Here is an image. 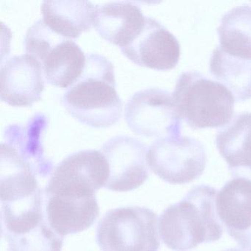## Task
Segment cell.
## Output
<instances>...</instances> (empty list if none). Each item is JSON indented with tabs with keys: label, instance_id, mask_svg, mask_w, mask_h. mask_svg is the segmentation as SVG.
<instances>
[{
	"label": "cell",
	"instance_id": "1",
	"mask_svg": "<svg viewBox=\"0 0 251 251\" xmlns=\"http://www.w3.org/2000/svg\"><path fill=\"white\" fill-rule=\"evenodd\" d=\"M61 102L83 124L98 128L115 124L121 117L123 102L116 91L112 63L99 54H87L81 76L66 91Z\"/></svg>",
	"mask_w": 251,
	"mask_h": 251
},
{
	"label": "cell",
	"instance_id": "2",
	"mask_svg": "<svg viewBox=\"0 0 251 251\" xmlns=\"http://www.w3.org/2000/svg\"><path fill=\"white\" fill-rule=\"evenodd\" d=\"M217 191L208 185L192 188L182 201L169 206L159 218L163 242L175 251H188L223 236L216 208Z\"/></svg>",
	"mask_w": 251,
	"mask_h": 251
},
{
	"label": "cell",
	"instance_id": "3",
	"mask_svg": "<svg viewBox=\"0 0 251 251\" xmlns=\"http://www.w3.org/2000/svg\"><path fill=\"white\" fill-rule=\"evenodd\" d=\"M173 96L180 118L191 128L224 127L233 118V93L198 72L182 73Z\"/></svg>",
	"mask_w": 251,
	"mask_h": 251
},
{
	"label": "cell",
	"instance_id": "4",
	"mask_svg": "<svg viewBox=\"0 0 251 251\" xmlns=\"http://www.w3.org/2000/svg\"><path fill=\"white\" fill-rule=\"evenodd\" d=\"M25 46L27 54L42 66L50 84L69 89L80 78L84 70L86 55L81 48L74 41L57 34L43 20L28 29Z\"/></svg>",
	"mask_w": 251,
	"mask_h": 251
},
{
	"label": "cell",
	"instance_id": "5",
	"mask_svg": "<svg viewBox=\"0 0 251 251\" xmlns=\"http://www.w3.org/2000/svg\"><path fill=\"white\" fill-rule=\"evenodd\" d=\"M157 220L156 214L145 207L111 210L98 223L97 243L102 251H158Z\"/></svg>",
	"mask_w": 251,
	"mask_h": 251
},
{
	"label": "cell",
	"instance_id": "6",
	"mask_svg": "<svg viewBox=\"0 0 251 251\" xmlns=\"http://www.w3.org/2000/svg\"><path fill=\"white\" fill-rule=\"evenodd\" d=\"M126 123L132 131L145 137H180L182 123L173 94L150 88L130 97L125 108Z\"/></svg>",
	"mask_w": 251,
	"mask_h": 251
},
{
	"label": "cell",
	"instance_id": "7",
	"mask_svg": "<svg viewBox=\"0 0 251 251\" xmlns=\"http://www.w3.org/2000/svg\"><path fill=\"white\" fill-rule=\"evenodd\" d=\"M206 163L202 144L188 136L158 139L147 151L150 168L171 184H185L201 177Z\"/></svg>",
	"mask_w": 251,
	"mask_h": 251
},
{
	"label": "cell",
	"instance_id": "8",
	"mask_svg": "<svg viewBox=\"0 0 251 251\" xmlns=\"http://www.w3.org/2000/svg\"><path fill=\"white\" fill-rule=\"evenodd\" d=\"M101 152L109 165L106 189L120 192L134 190L149 177L146 147L138 139L115 136L104 144Z\"/></svg>",
	"mask_w": 251,
	"mask_h": 251
},
{
	"label": "cell",
	"instance_id": "9",
	"mask_svg": "<svg viewBox=\"0 0 251 251\" xmlns=\"http://www.w3.org/2000/svg\"><path fill=\"white\" fill-rule=\"evenodd\" d=\"M109 165L101 151L85 150L64 158L53 170L47 189L95 194L105 187Z\"/></svg>",
	"mask_w": 251,
	"mask_h": 251
},
{
	"label": "cell",
	"instance_id": "10",
	"mask_svg": "<svg viewBox=\"0 0 251 251\" xmlns=\"http://www.w3.org/2000/svg\"><path fill=\"white\" fill-rule=\"evenodd\" d=\"M121 51L138 65L162 71L174 69L180 56L177 39L167 27L151 17H146L142 31Z\"/></svg>",
	"mask_w": 251,
	"mask_h": 251
},
{
	"label": "cell",
	"instance_id": "11",
	"mask_svg": "<svg viewBox=\"0 0 251 251\" xmlns=\"http://www.w3.org/2000/svg\"><path fill=\"white\" fill-rule=\"evenodd\" d=\"M43 70L29 54L16 55L1 66V100L12 106H31L45 89Z\"/></svg>",
	"mask_w": 251,
	"mask_h": 251
},
{
	"label": "cell",
	"instance_id": "12",
	"mask_svg": "<svg viewBox=\"0 0 251 251\" xmlns=\"http://www.w3.org/2000/svg\"><path fill=\"white\" fill-rule=\"evenodd\" d=\"M217 215L241 248L251 251V180L233 178L216 197Z\"/></svg>",
	"mask_w": 251,
	"mask_h": 251
},
{
	"label": "cell",
	"instance_id": "13",
	"mask_svg": "<svg viewBox=\"0 0 251 251\" xmlns=\"http://www.w3.org/2000/svg\"><path fill=\"white\" fill-rule=\"evenodd\" d=\"M145 20L133 2H111L96 6L93 25L101 37L122 49L137 37Z\"/></svg>",
	"mask_w": 251,
	"mask_h": 251
},
{
	"label": "cell",
	"instance_id": "14",
	"mask_svg": "<svg viewBox=\"0 0 251 251\" xmlns=\"http://www.w3.org/2000/svg\"><path fill=\"white\" fill-rule=\"evenodd\" d=\"M45 207L48 224L62 237L90 227L100 212L96 197L78 198L45 195Z\"/></svg>",
	"mask_w": 251,
	"mask_h": 251
},
{
	"label": "cell",
	"instance_id": "15",
	"mask_svg": "<svg viewBox=\"0 0 251 251\" xmlns=\"http://www.w3.org/2000/svg\"><path fill=\"white\" fill-rule=\"evenodd\" d=\"M216 145L233 178L251 180V113L237 114L218 132Z\"/></svg>",
	"mask_w": 251,
	"mask_h": 251
},
{
	"label": "cell",
	"instance_id": "16",
	"mask_svg": "<svg viewBox=\"0 0 251 251\" xmlns=\"http://www.w3.org/2000/svg\"><path fill=\"white\" fill-rule=\"evenodd\" d=\"M47 126V117L37 114L25 126L11 125L5 131V143L14 148L33 167L38 176L42 177L52 175L53 170V164L45 157L42 145V136Z\"/></svg>",
	"mask_w": 251,
	"mask_h": 251
},
{
	"label": "cell",
	"instance_id": "17",
	"mask_svg": "<svg viewBox=\"0 0 251 251\" xmlns=\"http://www.w3.org/2000/svg\"><path fill=\"white\" fill-rule=\"evenodd\" d=\"M95 9L89 1H44L42 20L57 34L67 39H77L90 30Z\"/></svg>",
	"mask_w": 251,
	"mask_h": 251
},
{
	"label": "cell",
	"instance_id": "18",
	"mask_svg": "<svg viewBox=\"0 0 251 251\" xmlns=\"http://www.w3.org/2000/svg\"><path fill=\"white\" fill-rule=\"evenodd\" d=\"M220 46L227 55L251 61V5L235 7L226 13L217 28Z\"/></svg>",
	"mask_w": 251,
	"mask_h": 251
},
{
	"label": "cell",
	"instance_id": "19",
	"mask_svg": "<svg viewBox=\"0 0 251 251\" xmlns=\"http://www.w3.org/2000/svg\"><path fill=\"white\" fill-rule=\"evenodd\" d=\"M210 72L233 92L236 101L251 99V61L233 58L218 46L210 58Z\"/></svg>",
	"mask_w": 251,
	"mask_h": 251
},
{
	"label": "cell",
	"instance_id": "20",
	"mask_svg": "<svg viewBox=\"0 0 251 251\" xmlns=\"http://www.w3.org/2000/svg\"><path fill=\"white\" fill-rule=\"evenodd\" d=\"M5 238L8 251H61L64 243L62 236L51 228L48 220L27 233Z\"/></svg>",
	"mask_w": 251,
	"mask_h": 251
},
{
	"label": "cell",
	"instance_id": "21",
	"mask_svg": "<svg viewBox=\"0 0 251 251\" xmlns=\"http://www.w3.org/2000/svg\"><path fill=\"white\" fill-rule=\"evenodd\" d=\"M225 251H250L248 250L243 249V248H230V249L226 250Z\"/></svg>",
	"mask_w": 251,
	"mask_h": 251
},
{
	"label": "cell",
	"instance_id": "22",
	"mask_svg": "<svg viewBox=\"0 0 251 251\" xmlns=\"http://www.w3.org/2000/svg\"></svg>",
	"mask_w": 251,
	"mask_h": 251
}]
</instances>
